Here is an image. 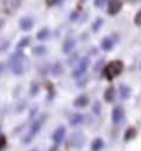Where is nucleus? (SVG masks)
<instances>
[{"label":"nucleus","mask_w":141,"mask_h":151,"mask_svg":"<svg viewBox=\"0 0 141 151\" xmlns=\"http://www.w3.org/2000/svg\"><path fill=\"white\" fill-rule=\"evenodd\" d=\"M123 71V63L121 62H111V63H108L106 65V68H105V76L106 78H115L116 75H119Z\"/></svg>","instance_id":"nucleus-1"},{"label":"nucleus","mask_w":141,"mask_h":151,"mask_svg":"<svg viewBox=\"0 0 141 151\" xmlns=\"http://www.w3.org/2000/svg\"><path fill=\"white\" fill-rule=\"evenodd\" d=\"M55 2H57V0H47V5H53Z\"/></svg>","instance_id":"nucleus-5"},{"label":"nucleus","mask_w":141,"mask_h":151,"mask_svg":"<svg viewBox=\"0 0 141 151\" xmlns=\"http://www.w3.org/2000/svg\"><path fill=\"white\" fill-rule=\"evenodd\" d=\"M135 22H136L138 25H141V12H140V14L136 15V20H135Z\"/></svg>","instance_id":"nucleus-3"},{"label":"nucleus","mask_w":141,"mask_h":151,"mask_svg":"<svg viewBox=\"0 0 141 151\" xmlns=\"http://www.w3.org/2000/svg\"><path fill=\"white\" fill-rule=\"evenodd\" d=\"M4 145H5V138H4V136H0V148L4 146Z\"/></svg>","instance_id":"nucleus-4"},{"label":"nucleus","mask_w":141,"mask_h":151,"mask_svg":"<svg viewBox=\"0 0 141 151\" xmlns=\"http://www.w3.org/2000/svg\"><path fill=\"white\" fill-rule=\"evenodd\" d=\"M119 10H121V0H111L110 7H108V12L111 15H115V14H118Z\"/></svg>","instance_id":"nucleus-2"}]
</instances>
